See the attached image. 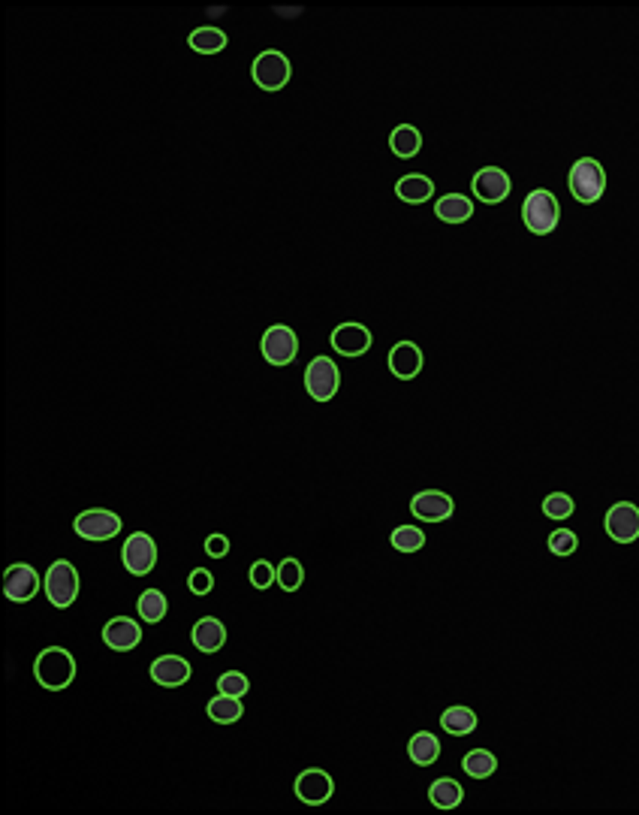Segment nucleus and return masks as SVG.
I'll list each match as a JSON object with an SVG mask.
<instances>
[{
    "label": "nucleus",
    "instance_id": "f257e3e1",
    "mask_svg": "<svg viewBox=\"0 0 639 815\" xmlns=\"http://www.w3.org/2000/svg\"><path fill=\"white\" fill-rule=\"evenodd\" d=\"M36 683L48 692H61L76 680V659L61 646H46L34 662Z\"/></svg>",
    "mask_w": 639,
    "mask_h": 815
},
{
    "label": "nucleus",
    "instance_id": "f03ea898",
    "mask_svg": "<svg viewBox=\"0 0 639 815\" xmlns=\"http://www.w3.org/2000/svg\"><path fill=\"white\" fill-rule=\"evenodd\" d=\"M567 188L579 203L592 205L603 196L606 191V170L594 157H579L567 172Z\"/></svg>",
    "mask_w": 639,
    "mask_h": 815
},
{
    "label": "nucleus",
    "instance_id": "7ed1b4c3",
    "mask_svg": "<svg viewBox=\"0 0 639 815\" xmlns=\"http://www.w3.org/2000/svg\"><path fill=\"white\" fill-rule=\"evenodd\" d=\"M522 221L534 235L552 233L558 227V221H562V205H558L555 193L546 188L531 191L522 203Z\"/></svg>",
    "mask_w": 639,
    "mask_h": 815
},
{
    "label": "nucleus",
    "instance_id": "20e7f679",
    "mask_svg": "<svg viewBox=\"0 0 639 815\" xmlns=\"http://www.w3.org/2000/svg\"><path fill=\"white\" fill-rule=\"evenodd\" d=\"M290 73L293 70H290L287 55L278 52V48H265V52H260L251 64L253 85L263 88V91H269V94L281 91V88L290 82Z\"/></svg>",
    "mask_w": 639,
    "mask_h": 815
},
{
    "label": "nucleus",
    "instance_id": "39448f33",
    "mask_svg": "<svg viewBox=\"0 0 639 815\" xmlns=\"http://www.w3.org/2000/svg\"><path fill=\"white\" fill-rule=\"evenodd\" d=\"M341 387V371L335 360L329 357H314L304 369V390L314 402H329Z\"/></svg>",
    "mask_w": 639,
    "mask_h": 815
},
{
    "label": "nucleus",
    "instance_id": "423d86ee",
    "mask_svg": "<svg viewBox=\"0 0 639 815\" xmlns=\"http://www.w3.org/2000/svg\"><path fill=\"white\" fill-rule=\"evenodd\" d=\"M260 350L269 366H290L299 353V336L287 327V323H274V327L263 332Z\"/></svg>",
    "mask_w": 639,
    "mask_h": 815
},
{
    "label": "nucleus",
    "instance_id": "0eeeda50",
    "mask_svg": "<svg viewBox=\"0 0 639 815\" xmlns=\"http://www.w3.org/2000/svg\"><path fill=\"white\" fill-rule=\"evenodd\" d=\"M46 595L55 607H70L78 595V571L73 562H52V568L46 571Z\"/></svg>",
    "mask_w": 639,
    "mask_h": 815
},
{
    "label": "nucleus",
    "instance_id": "6e6552de",
    "mask_svg": "<svg viewBox=\"0 0 639 815\" xmlns=\"http://www.w3.org/2000/svg\"><path fill=\"white\" fill-rule=\"evenodd\" d=\"M76 535L85 538V541H112V538L121 535V517L112 514V510H85V514L76 517Z\"/></svg>",
    "mask_w": 639,
    "mask_h": 815
},
{
    "label": "nucleus",
    "instance_id": "1a4fd4ad",
    "mask_svg": "<svg viewBox=\"0 0 639 815\" xmlns=\"http://www.w3.org/2000/svg\"><path fill=\"white\" fill-rule=\"evenodd\" d=\"M121 559H124V568L130 571L133 577H145L154 571L157 565V544L151 535L145 532H133L130 538L124 541V549H121Z\"/></svg>",
    "mask_w": 639,
    "mask_h": 815
},
{
    "label": "nucleus",
    "instance_id": "9d476101",
    "mask_svg": "<svg viewBox=\"0 0 639 815\" xmlns=\"http://www.w3.org/2000/svg\"><path fill=\"white\" fill-rule=\"evenodd\" d=\"M603 528L615 544H634L639 538V507L634 502L613 505L603 517Z\"/></svg>",
    "mask_w": 639,
    "mask_h": 815
},
{
    "label": "nucleus",
    "instance_id": "9b49d317",
    "mask_svg": "<svg viewBox=\"0 0 639 815\" xmlns=\"http://www.w3.org/2000/svg\"><path fill=\"white\" fill-rule=\"evenodd\" d=\"M410 514L422 519V523H447L456 514V502H452V496L440 493V489H422V493L410 498Z\"/></svg>",
    "mask_w": 639,
    "mask_h": 815
},
{
    "label": "nucleus",
    "instance_id": "f8f14e48",
    "mask_svg": "<svg viewBox=\"0 0 639 815\" xmlns=\"http://www.w3.org/2000/svg\"><path fill=\"white\" fill-rule=\"evenodd\" d=\"M470 188H474V196L479 203L495 205L507 200L510 191H513V182H510V175L500 166H483V170H477Z\"/></svg>",
    "mask_w": 639,
    "mask_h": 815
},
{
    "label": "nucleus",
    "instance_id": "ddd939ff",
    "mask_svg": "<svg viewBox=\"0 0 639 815\" xmlns=\"http://www.w3.org/2000/svg\"><path fill=\"white\" fill-rule=\"evenodd\" d=\"M39 586H43V583H39V574L34 571L31 565L15 562V565L6 568V574H4V592H6V598L13 604H25V601H31V598H36Z\"/></svg>",
    "mask_w": 639,
    "mask_h": 815
},
{
    "label": "nucleus",
    "instance_id": "4468645a",
    "mask_svg": "<svg viewBox=\"0 0 639 815\" xmlns=\"http://www.w3.org/2000/svg\"><path fill=\"white\" fill-rule=\"evenodd\" d=\"M332 794H335V782L326 770L308 768L296 777V798L308 807H320V803L332 800Z\"/></svg>",
    "mask_w": 639,
    "mask_h": 815
},
{
    "label": "nucleus",
    "instance_id": "2eb2a0df",
    "mask_svg": "<svg viewBox=\"0 0 639 815\" xmlns=\"http://www.w3.org/2000/svg\"><path fill=\"white\" fill-rule=\"evenodd\" d=\"M332 350L341 353V357H362V353H368L371 348V329L366 327V323H341V327L332 329Z\"/></svg>",
    "mask_w": 639,
    "mask_h": 815
},
{
    "label": "nucleus",
    "instance_id": "dca6fc26",
    "mask_svg": "<svg viewBox=\"0 0 639 815\" xmlns=\"http://www.w3.org/2000/svg\"><path fill=\"white\" fill-rule=\"evenodd\" d=\"M103 641L115 653H130L142 641V625L133 622L130 616H115L103 625Z\"/></svg>",
    "mask_w": 639,
    "mask_h": 815
},
{
    "label": "nucleus",
    "instance_id": "f3484780",
    "mask_svg": "<svg viewBox=\"0 0 639 815\" xmlns=\"http://www.w3.org/2000/svg\"><path fill=\"white\" fill-rule=\"evenodd\" d=\"M422 362H426V357H422V348L417 341H398L389 350V371L398 381H414L422 371Z\"/></svg>",
    "mask_w": 639,
    "mask_h": 815
},
{
    "label": "nucleus",
    "instance_id": "a211bd4d",
    "mask_svg": "<svg viewBox=\"0 0 639 815\" xmlns=\"http://www.w3.org/2000/svg\"><path fill=\"white\" fill-rule=\"evenodd\" d=\"M151 680L157 685H166V689H179L191 680V662L181 659V655H160L151 664Z\"/></svg>",
    "mask_w": 639,
    "mask_h": 815
},
{
    "label": "nucleus",
    "instance_id": "6ab92c4d",
    "mask_svg": "<svg viewBox=\"0 0 639 815\" xmlns=\"http://www.w3.org/2000/svg\"><path fill=\"white\" fill-rule=\"evenodd\" d=\"M191 641L200 653H218L226 643V628L218 616H202V620L193 625Z\"/></svg>",
    "mask_w": 639,
    "mask_h": 815
},
{
    "label": "nucleus",
    "instance_id": "aec40b11",
    "mask_svg": "<svg viewBox=\"0 0 639 815\" xmlns=\"http://www.w3.org/2000/svg\"><path fill=\"white\" fill-rule=\"evenodd\" d=\"M396 196L401 203H410V205H419L435 196V182L428 179V175H419V172H410V175H401V179L396 182Z\"/></svg>",
    "mask_w": 639,
    "mask_h": 815
},
{
    "label": "nucleus",
    "instance_id": "412c9836",
    "mask_svg": "<svg viewBox=\"0 0 639 815\" xmlns=\"http://www.w3.org/2000/svg\"><path fill=\"white\" fill-rule=\"evenodd\" d=\"M435 214L444 224H465L474 214V203L465 193H447L435 203Z\"/></svg>",
    "mask_w": 639,
    "mask_h": 815
},
{
    "label": "nucleus",
    "instance_id": "4be33fe9",
    "mask_svg": "<svg viewBox=\"0 0 639 815\" xmlns=\"http://www.w3.org/2000/svg\"><path fill=\"white\" fill-rule=\"evenodd\" d=\"M440 728H444L447 734H452V737H465V734L477 731V713L470 710V706H447L444 713H440Z\"/></svg>",
    "mask_w": 639,
    "mask_h": 815
},
{
    "label": "nucleus",
    "instance_id": "5701e85b",
    "mask_svg": "<svg viewBox=\"0 0 639 815\" xmlns=\"http://www.w3.org/2000/svg\"><path fill=\"white\" fill-rule=\"evenodd\" d=\"M389 149L396 157H401V161H410V157H417L422 149V133L414 124H398L396 131L389 133Z\"/></svg>",
    "mask_w": 639,
    "mask_h": 815
},
{
    "label": "nucleus",
    "instance_id": "b1692460",
    "mask_svg": "<svg viewBox=\"0 0 639 815\" xmlns=\"http://www.w3.org/2000/svg\"><path fill=\"white\" fill-rule=\"evenodd\" d=\"M407 755H410V761L419 764V768H431V764L440 758V740L431 731H419L410 737Z\"/></svg>",
    "mask_w": 639,
    "mask_h": 815
},
{
    "label": "nucleus",
    "instance_id": "393cba45",
    "mask_svg": "<svg viewBox=\"0 0 639 815\" xmlns=\"http://www.w3.org/2000/svg\"><path fill=\"white\" fill-rule=\"evenodd\" d=\"M428 798L438 810H456L459 803L465 800V789H461V782H456V779L440 777L428 785Z\"/></svg>",
    "mask_w": 639,
    "mask_h": 815
},
{
    "label": "nucleus",
    "instance_id": "a878e982",
    "mask_svg": "<svg viewBox=\"0 0 639 815\" xmlns=\"http://www.w3.org/2000/svg\"><path fill=\"white\" fill-rule=\"evenodd\" d=\"M205 713H209V719H211V722H218V725H232V722H239V719H242L244 704H242V698H232V695H221V692H218V698H211L209 704H205Z\"/></svg>",
    "mask_w": 639,
    "mask_h": 815
},
{
    "label": "nucleus",
    "instance_id": "bb28decb",
    "mask_svg": "<svg viewBox=\"0 0 639 815\" xmlns=\"http://www.w3.org/2000/svg\"><path fill=\"white\" fill-rule=\"evenodd\" d=\"M188 43H191L193 52H200V55H218L226 48V34L221 31V27L205 25V27H196V31L188 37Z\"/></svg>",
    "mask_w": 639,
    "mask_h": 815
},
{
    "label": "nucleus",
    "instance_id": "cd10ccee",
    "mask_svg": "<svg viewBox=\"0 0 639 815\" xmlns=\"http://www.w3.org/2000/svg\"><path fill=\"white\" fill-rule=\"evenodd\" d=\"M136 611H139V620L142 622H160L166 611H170V601H166V595L160 592V589H145V592L139 595V601H136Z\"/></svg>",
    "mask_w": 639,
    "mask_h": 815
},
{
    "label": "nucleus",
    "instance_id": "c85d7f7f",
    "mask_svg": "<svg viewBox=\"0 0 639 815\" xmlns=\"http://www.w3.org/2000/svg\"><path fill=\"white\" fill-rule=\"evenodd\" d=\"M461 770H465L470 779H489L491 773L498 770V758L489 749H474L461 758Z\"/></svg>",
    "mask_w": 639,
    "mask_h": 815
},
{
    "label": "nucleus",
    "instance_id": "c756f323",
    "mask_svg": "<svg viewBox=\"0 0 639 815\" xmlns=\"http://www.w3.org/2000/svg\"><path fill=\"white\" fill-rule=\"evenodd\" d=\"M389 544L396 547L398 553H419V549L426 547V532L417 526H398V528H392Z\"/></svg>",
    "mask_w": 639,
    "mask_h": 815
},
{
    "label": "nucleus",
    "instance_id": "7c9ffc66",
    "mask_svg": "<svg viewBox=\"0 0 639 815\" xmlns=\"http://www.w3.org/2000/svg\"><path fill=\"white\" fill-rule=\"evenodd\" d=\"M304 580V568L299 559L287 556L283 562L278 565V586L283 589V592H296V589L302 586Z\"/></svg>",
    "mask_w": 639,
    "mask_h": 815
},
{
    "label": "nucleus",
    "instance_id": "2f4dec72",
    "mask_svg": "<svg viewBox=\"0 0 639 815\" xmlns=\"http://www.w3.org/2000/svg\"><path fill=\"white\" fill-rule=\"evenodd\" d=\"M573 510H576V505L567 493H549L543 498V514L549 519H567V517H573Z\"/></svg>",
    "mask_w": 639,
    "mask_h": 815
},
{
    "label": "nucleus",
    "instance_id": "473e14b6",
    "mask_svg": "<svg viewBox=\"0 0 639 815\" xmlns=\"http://www.w3.org/2000/svg\"><path fill=\"white\" fill-rule=\"evenodd\" d=\"M251 689V680L242 671H226L218 676V692L221 695H232V698H244Z\"/></svg>",
    "mask_w": 639,
    "mask_h": 815
},
{
    "label": "nucleus",
    "instance_id": "72a5a7b5",
    "mask_svg": "<svg viewBox=\"0 0 639 815\" xmlns=\"http://www.w3.org/2000/svg\"><path fill=\"white\" fill-rule=\"evenodd\" d=\"M579 547V538L570 532V528H555L552 535H549V553L552 556H573Z\"/></svg>",
    "mask_w": 639,
    "mask_h": 815
},
{
    "label": "nucleus",
    "instance_id": "f704fd0d",
    "mask_svg": "<svg viewBox=\"0 0 639 815\" xmlns=\"http://www.w3.org/2000/svg\"><path fill=\"white\" fill-rule=\"evenodd\" d=\"M251 586L253 589H269L272 583H278V568H274L272 562H265V559H260V562L251 565Z\"/></svg>",
    "mask_w": 639,
    "mask_h": 815
},
{
    "label": "nucleus",
    "instance_id": "c9c22d12",
    "mask_svg": "<svg viewBox=\"0 0 639 815\" xmlns=\"http://www.w3.org/2000/svg\"><path fill=\"white\" fill-rule=\"evenodd\" d=\"M188 586L193 595H209L214 589V574L205 571V568H193L191 577H188Z\"/></svg>",
    "mask_w": 639,
    "mask_h": 815
},
{
    "label": "nucleus",
    "instance_id": "e433bc0d",
    "mask_svg": "<svg viewBox=\"0 0 639 815\" xmlns=\"http://www.w3.org/2000/svg\"><path fill=\"white\" fill-rule=\"evenodd\" d=\"M205 553H209L211 559H223L226 553H230V538L221 535V532L209 535V538H205Z\"/></svg>",
    "mask_w": 639,
    "mask_h": 815
}]
</instances>
